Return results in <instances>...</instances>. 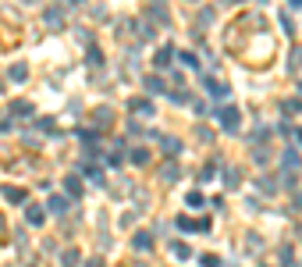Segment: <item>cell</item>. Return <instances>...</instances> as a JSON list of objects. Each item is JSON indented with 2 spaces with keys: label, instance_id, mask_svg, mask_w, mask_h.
Here are the masks:
<instances>
[{
  "label": "cell",
  "instance_id": "obj_21",
  "mask_svg": "<svg viewBox=\"0 0 302 267\" xmlns=\"http://www.w3.org/2000/svg\"><path fill=\"white\" fill-rule=\"evenodd\" d=\"M25 75H29V71H25V64H11V79H15V82H22Z\"/></svg>",
  "mask_w": 302,
  "mask_h": 267
},
{
  "label": "cell",
  "instance_id": "obj_4",
  "mask_svg": "<svg viewBox=\"0 0 302 267\" xmlns=\"http://www.w3.org/2000/svg\"><path fill=\"white\" fill-rule=\"evenodd\" d=\"M11 114H18V118H32L36 107H32L29 100H15V103H11Z\"/></svg>",
  "mask_w": 302,
  "mask_h": 267
},
{
  "label": "cell",
  "instance_id": "obj_2",
  "mask_svg": "<svg viewBox=\"0 0 302 267\" xmlns=\"http://www.w3.org/2000/svg\"><path fill=\"white\" fill-rule=\"evenodd\" d=\"M25 221H29L32 228H40V224L47 221V210H43V207H25Z\"/></svg>",
  "mask_w": 302,
  "mask_h": 267
},
{
  "label": "cell",
  "instance_id": "obj_7",
  "mask_svg": "<svg viewBox=\"0 0 302 267\" xmlns=\"http://www.w3.org/2000/svg\"><path fill=\"white\" fill-rule=\"evenodd\" d=\"M171 61H174V50H171V47H160L153 64H157V68H171Z\"/></svg>",
  "mask_w": 302,
  "mask_h": 267
},
{
  "label": "cell",
  "instance_id": "obj_17",
  "mask_svg": "<svg viewBox=\"0 0 302 267\" xmlns=\"http://www.w3.org/2000/svg\"><path fill=\"white\" fill-rule=\"evenodd\" d=\"M132 246H135V249H149V246H153V239H149L146 232H139V235L132 239Z\"/></svg>",
  "mask_w": 302,
  "mask_h": 267
},
{
  "label": "cell",
  "instance_id": "obj_32",
  "mask_svg": "<svg viewBox=\"0 0 302 267\" xmlns=\"http://www.w3.org/2000/svg\"><path fill=\"white\" fill-rule=\"evenodd\" d=\"M86 267H103V260H96V256H93V260H89Z\"/></svg>",
  "mask_w": 302,
  "mask_h": 267
},
{
  "label": "cell",
  "instance_id": "obj_5",
  "mask_svg": "<svg viewBox=\"0 0 302 267\" xmlns=\"http://www.w3.org/2000/svg\"><path fill=\"white\" fill-rule=\"evenodd\" d=\"M64 189H68V196H71V200H79V196H82V182L75 178V175H68V178H64Z\"/></svg>",
  "mask_w": 302,
  "mask_h": 267
},
{
  "label": "cell",
  "instance_id": "obj_14",
  "mask_svg": "<svg viewBox=\"0 0 302 267\" xmlns=\"http://www.w3.org/2000/svg\"><path fill=\"white\" fill-rule=\"evenodd\" d=\"M43 18H47V25H50V29H61V25H64V15H61L57 8H50V11H47Z\"/></svg>",
  "mask_w": 302,
  "mask_h": 267
},
{
  "label": "cell",
  "instance_id": "obj_23",
  "mask_svg": "<svg viewBox=\"0 0 302 267\" xmlns=\"http://www.w3.org/2000/svg\"><path fill=\"white\" fill-rule=\"evenodd\" d=\"M174 224H178V228H181V232H192V228H196V221H192V217H178V221H174Z\"/></svg>",
  "mask_w": 302,
  "mask_h": 267
},
{
  "label": "cell",
  "instance_id": "obj_11",
  "mask_svg": "<svg viewBox=\"0 0 302 267\" xmlns=\"http://www.w3.org/2000/svg\"><path fill=\"white\" fill-rule=\"evenodd\" d=\"M224 185H228V189H238V185H242V175H238V168H228V171H224Z\"/></svg>",
  "mask_w": 302,
  "mask_h": 267
},
{
  "label": "cell",
  "instance_id": "obj_8",
  "mask_svg": "<svg viewBox=\"0 0 302 267\" xmlns=\"http://www.w3.org/2000/svg\"><path fill=\"white\" fill-rule=\"evenodd\" d=\"M47 210H50V214H64V210H68V196H50V200H47Z\"/></svg>",
  "mask_w": 302,
  "mask_h": 267
},
{
  "label": "cell",
  "instance_id": "obj_16",
  "mask_svg": "<svg viewBox=\"0 0 302 267\" xmlns=\"http://www.w3.org/2000/svg\"><path fill=\"white\" fill-rule=\"evenodd\" d=\"M146 89H149V93H167V89H164V79H160V75H149V79H146Z\"/></svg>",
  "mask_w": 302,
  "mask_h": 267
},
{
  "label": "cell",
  "instance_id": "obj_13",
  "mask_svg": "<svg viewBox=\"0 0 302 267\" xmlns=\"http://www.w3.org/2000/svg\"><path fill=\"white\" fill-rule=\"evenodd\" d=\"M0 193H4V196H8L11 203H22V200H25V189H15V185H4Z\"/></svg>",
  "mask_w": 302,
  "mask_h": 267
},
{
  "label": "cell",
  "instance_id": "obj_6",
  "mask_svg": "<svg viewBox=\"0 0 302 267\" xmlns=\"http://www.w3.org/2000/svg\"><path fill=\"white\" fill-rule=\"evenodd\" d=\"M206 93H210V96H217V100H220V96H228V93H231V89H228V86H224V82H217V79H206Z\"/></svg>",
  "mask_w": 302,
  "mask_h": 267
},
{
  "label": "cell",
  "instance_id": "obj_10",
  "mask_svg": "<svg viewBox=\"0 0 302 267\" xmlns=\"http://www.w3.org/2000/svg\"><path fill=\"white\" fill-rule=\"evenodd\" d=\"M160 178H164L167 185H171V182H178V178H181V171H178V164H164V168H160Z\"/></svg>",
  "mask_w": 302,
  "mask_h": 267
},
{
  "label": "cell",
  "instance_id": "obj_34",
  "mask_svg": "<svg viewBox=\"0 0 302 267\" xmlns=\"http://www.w3.org/2000/svg\"><path fill=\"white\" fill-rule=\"evenodd\" d=\"M295 139H298V143H302V128H298V132H295Z\"/></svg>",
  "mask_w": 302,
  "mask_h": 267
},
{
  "label": "cell",
  "instance_id": "obj_33",
  "mask_svg": "<svg viewBox=\"0 0 302 267\" xmlns=\"http://www.w3.org/2000/svg\"><path fill=\"white\" fill-rule=\"evenodd\" d=\"M295 207H298V210H302V196H295Z\"/></svg>",
  "mask_w": 302,
  "mask_h": 267
},
{
  "label": "cell",
  "instance_id": "obj_3",
  "mask_svg": "<svg viewBox=\"0 0 302 267\" xmlns=\"http://www.w3.org/2000/svg\"><path fill=\"white\" fill-rule=\"evenodd\" d=\"M160 150H164V154H171V157H178V154H181V139L164 136V139H160Z\"/></svg>",
  "mask_w": 302,
  "mask_h": 267
},
{
  "label": "cell",
  "instance_id": "obj_25",
  "mask_svg": "<svg viewBox=\"0 0 302 267\" xmlns=\"http://www.w3.org/2000/svg\"><path fill=\"white\" fill-rule=\"evenodd\" d=\"M199 263H203V267H220V260H217L213 253H203V256H199Z\"/></svg>",
  "mask_w": 302,
  "mask_h": 267
},
{
  "label": "cell",
  "instance_id": "obj_1",
  "mask_svg": "<svg viewBox=\"0 0 302 267\" xmlns=\"http://www.w3.org/2000/svg\"><path fill=\"white\" fill-rule=\"evenodd\" d=\"M217 125H220L224 132H238V128H242L238 107H220V110H217Z\"/></svg>",
  "mask_w": 302,
  "mask_h": 267
},
{
  "label": "cell",
  "instance_id": "obj_29",
  "mask_svg": "<svg viewBox=\"0 0 302 267\" xmlns=\"http://www.w3.org/2000/svg\"><path fill=\"white\" fill-rule=\"evenodd\" d=\"M139 36H142V40H153V29H149V22L139 25Z\"/></svg>",
  "mask_w": 302,
  "mask_h": 267
},
{
  "label": "cell",
  "instance_id": "obj_22",
  "mask_svg": "<svg viewBox=\"0 0 302 267\" xmlns=\"http://www.w3.org/2000/svg\"><path fill=\"white\" fill-rule=\"evenodd\" d=\"M252 157H256V164H267V161H270V150H267V146H259Z\"/></svg>",
  "mask_w": 302,
  "mask_h": 267
},
{
  "label": "cell",
  "instance_id": "obj_15",
  "mask_svg": "<svg viewBox=\"0 0 302 267\" xmlns=\"http://www.w3.org/2000/svg\"><path fill=\"white\" fill-rule=\"evenodd\" d=\"M167 249H171V253H174V256H178V260H188V256H192V249H188V246H185V242H171V246H167Z\"/></svg>",
  "mask_w": 302,
  "mask_h": 267
},
{
  "label": "cell",
  "instance_id": "obj_28",
  "mask_svg": "<svg viewBox=\"0 0 302 267\" xmlns=\"http://www.w3.org/2000/svg\"><path fill=\"white\" fill-rule=\"evenodd\" d=\"M132 161H135V164H146L149 154H146V150H132Z\"/></svg>",
  "mask_w": 302,
  "mask_h": 267
},
{
  "label": "cell",
  "instance_id": "obj_19",
  "mask_svg": "<svg viewBox=\"0 0 302 267\" xmlns=\"http://www.w3.org/2000/svg\"><path fill=\"white\" fill-rule=\"evenodd\" d=\"M206 200H203V193H196V189H192V193H188V207H192V210H199Z\"/></svg>",
  "mask_w": 302,
  "mask_h": 267
},
{
  "label": "cell",
  "instance_id": "obj_20",
  "mask_svg": "<svg viewBox=\"0 0 302 267\" xmlns=\"http://www.w3.org/2000/svg\"><path fill=\"white\" fill-rule=\"evenodd\" d=\"M64 267H79V249H68L64 253Z\"/></svg>",
  "mask_w": 302,
  "mask_h": 267
},
{
  "label": "cell",
  "instance_id": "obj_12",
  "mask_svg": "<svg viewBox=\"0 0 302 267\" xmlns=\"http://www.w3.org/2000/svg\"><path fill=\"white\" fill-rule=\"evenodd\" d=\"M146 15H149V18H157L160 25H171V15H167V11H164L160 4H153V8H149V11H146Z\"/></svg>",
  "mask_w": 302,
  "mask_h": 267
},
{
  "label": "cell",
  "instance_id": "obj_24",
  "mask_svg": "<svg viewBox=\"0 0 302 267\" xmlns=\"http://www.w3.org/2000/svg\"><path fill=\"white\" fill-rule=\"evenodd\" d=\"M281 110H288V114H298V110H302V103H298V100H284V103H281Z\"/></svg>",
  "mask_w": 302,
  "mask_h": 267
},
{
  "label": "cell",
  "instance_id": "obj_27",
  "mask_svg": "<svg viewBox=\"0 0 302 267\" xmlns=\"http://www.w3.org/2000/svg\"><path fill=\"white\" fill-rule=\"evenodd\" d=\"M181 64H188V68H199V61H196V54H188V50L181 54Z\"/></svg>",
  "mask_w": 302,
  "mask_h": 267
},
{
  "label": "cell",
  "instance_id": "obj_9",
  "mask_svg": "<svg viewBox=\"0 0 302 267\" xmlns=\"http://www.w3.org/2000/svg\"><path fill=\"white\" fill-rule=\"evenodd\" d=\"M128 107H132V114H146V118L153 114V103H149V100H139V96H135V100H132Z\"/></svg>",
  "mask_w": 302,
  "mask_h": 267
},
{
  "label": "cell",
  "instance_id": "obj_31",
  "mask_svg": "<svg viewBox=\"0 0 302 267\" xmlns=\"http://www.w3.org/2000/svg\"><path fill=\"white\" fill-rule=\"evenodd\" d=\"M288 263H291V249H288V246H281V267H288Z\"/></svg>",
  "mask_w": 302,
  "mask_h": 267
},
{
  "label": "cell",
  "instance_id": "obj_18",
  "mask_svg": "<svg viewBox=\"0 0 302 267\" xmlns=\"http://www.w3.org/2000/svg\"><path fill=\"white\" fill-rule=\"evenodd\" d=\"M86 64H89V68H100V64H103V54H100L96 47H89V61H86Z\"/></svg>",
  "mask_w": 302,
  "mask_h": 267
},
{
  "label": "cell",
  "instance_id": "obj_30",
  "mask_svg": "<svg viewBox=\"0 0 302 267\" xmlns=\"http://www.w3.org/2000/svg\"><path fill=\"white\" fill-rule=\"evenodd\" d=\"M259 189H263V193H274V189H277V185H274L270 178H259Z\"/></svg>",
  "mask_w": 302,
  "mask_h": 267
},
{
  "label": "cell",
  "instance_id": "obj_26",
  "mask_svg": "<svg viewBox=\"0 0 302 267\" xmlns=\"http://www.w3.org/2000/svg\"><path fill=\"white\" fill-rule=\"evenodd\" d=\"M93 118H96L100 125H107V118H110V110H107V107H96V110H93Z\"/></svg>",
  "mask_w": 302,
  "mask_h": 267
}]
</instances>
